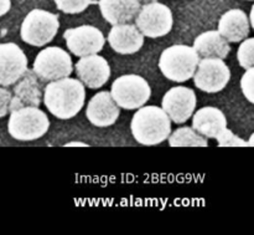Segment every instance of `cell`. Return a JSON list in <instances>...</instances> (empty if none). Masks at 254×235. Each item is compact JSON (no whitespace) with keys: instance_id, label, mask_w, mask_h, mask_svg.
<instances>
[{"instance_id":"6","label":"cell","mask_w":254,"mask_h":235,"mask_svg":"<svg viewBox=\"0 0 254 235\" xmlns=\"http://www.w3.org/2000/svg\"><path fill=\"white\" fill-rule=\"evenodd\" d=\"M111 95L116 104L124 110H138L149 101L151 89L144 77L135 74L119 76L112 84Z\"/></svg>"},{"instance_id":"10","label":"cell","mask_w":254,"mask_h":235,"mask_svg":"<svg viewBox=\"0 0 254 235\" xmlns=\"http://www.w3.org/2000/svg\"><path fill=\"white\" fill-rule=\"evenodd\" d=\"M67 47L78 57L98 54L106 44L104 35L99 29L92 25H81L67 29L64 34Z\"/></svg>"},{"instance_id":"31","label":"cell","mask_w":254,"mask_h":235,"mask_svg":"<svg viewBox=\"0 0 254 235\" xmlns=\"http://www.w3.org/2000/svg\"><path fill=\"white\" fill-rule=\"evenodd\" d=\"M248 1H252V0H248Z\"/></svg>"},{"instance_id":"12","label":"cell","mask_w":254,"mask_h":235,"mask_svg":"<svg viewBox=\"0 0 254 235\" xmlns=\"http://www.w3.org/2000/svg\"><path fill=\"white\" fill-rule=\"evenodd\" d=\"M27 57L14 42L0 44V86L14 85L27 70Z\"/></svg>"},{"instance_id":"25","label":"cell","mask_w":254,"mask_h":235,"mask_svg":"<svg viewBox=\"0 0 254 235\" xmlns=\"http://www.w3.org/2000/svg\"><path fill=\"white\" fill-rule=\"evenodd\" d=\"M254 67L246 70L241 79V90L250 104H254Z\"/></svg>"},{"instance_id":"24","label":"cell","mask_w":254,"mask_h":235,"mask_svg":"<svg viewBox=\"0 0 254 235\" xmlns=\"http://www.w3.org/2000/svg\"><path fill=\"white\" fill-rule=\"evenodd\" d=\"M218 142V147H248V143L245 139L236 136L231 129L226 128L220 136L216 138Z\"/></svg>"},{"instance_id":"13","label":"cell","mask_w":254,"mask_h":235,"mask_svg":"<svg viewBox=\"0 0 254 235\" xmlns=\"http://www.w3.org/2000/svg\"><path fill=\"white\" fill-rule=\"evenodd\" d=\"M76 74L78 80L88 89H99L108 82L111 77V67L103 56L97 54L83 56L76 64Z\"/></svg>"},{"instance_id":"3","label":"cell","mask_w":254,"mask_h":235,"mask_svg":"<svg viewBox=\"0 0 254 235\" xmlns=\"http://www.w3.org/2000/svg\"><path fill=\"white\" fill-rule=\"evenodd\" d=\"M198 61L200 57L192 46L173 45L161 52L159 69L170 81L185 82L192 79Z\"/></svg>"},{"instance_id":"15","label":"cell","mask_w":254,"mask_h":235,"mask_svg":"<svg viewBox=\"0 0 254 235\" xmlns=\"http://www.w3.org/2000/svg\"><path fill=\"white\" fill-rule=\"evenodd\" d=\"M41 101L42 91L39 79L32 70L27 69L25 74L15 82L14 95L10 101L9 111H15L25 106L39 107Z\"/></svg>"},{"instance_id":"9","label":"cell","mask_w":254,"mask_h":235,"mask_svg":"<svg viewBox=\"0 0 254 235\" xmlns=\"http://www.w3.org/2000/svg\"><path fill=\"white\" fill-rule=\"evenodd\" d=\"M192 79L198 90L206 94H217L230 82L231 71L223 59L205 57L198 61Z\"/></svg>"},{"instance_id":"19","label":"cell","mask_w":254,"mask_h":235,"mask_svg":"<svg viewBox=\"0 0 254 235\" xmlns=\"http://www.w3.org/2000/svg\"><path fill=\"white\" fill-rule=\"evenodd\" d=\"M102 16L112 25L131 21L140 9L139 0H99Z\"/></svg>"},{"instance_id":"26","label":"cell","mask_w":254,"mask_h":235,"mask_svg":"<svg viewBox=\"0 0 254 235\" xmlns=\"http://www.w3.org/2000/svg\"><path fill=\"white\" fill-rule=\"evenodd\" d=\"M12 94L4 86H0V118L9 114L10 101H11Z\"/></svg>"},{"instance_id":"29","label":"cell","mask_w":254,"mask_h":235,"mask_svg":"<svg viewBox=\"0 0 254 235\" xmlns=\"http://www.w3.org/2000/svg\"><path fill=\"white\" fill-rule=\"evenodd\" d=\"M253 15H254V7L252 6V9H251V12H250V19H248L251 27H254V16Z\"/></svg>"},{"instance_id":"16","label":"cell","mask_w":254,"mask_h":235,"mask_svg":"<svg viewBox=\"0 0 254 235\" xmlns=\"http://www.w3.org/2000/svg\"><path fill=\"white\" fill-rule=\"evenodd\" d=\"M112 49L121 55H133L143 47L144 35L133 24L113 25L108 34Z\"/></svg>"},{"instance_id":"14","label":"cell","mask_w":254,"mask_h":235,"mask_svg":"<svg viewBox=\"0 0 254 235\" xmlns=\"http://www.w3.org/2000/svg\"><path fill=\"white\" fill-rule=\"evenodd\" d=\"M121 115V107L116 104L111 92L102 91L94 95L88 102L86 116L96 127H109L117 122Z\"/></svg>"},{"instance_id":"22","label":"cell","mask_w":254,"mask_h":235,"mask_svg":"<svg viewBox=\"0 0 254 235\" xmlns=\"http://www.w3.org/2000/svg\"><path fill=\"white\" fill-rule=\"evenodd\" d=\"M237 59L241 66L245 70L254 67V39L253 37H246L242 40L237 51Z\"/></svg>"},{"instance_id":"28","label":"cell","mask_w":254,"mask_h":235,"mask_svg":"<svg viewBox=\"0 0 254 235\" xmlns=\"http://www.w3.org/2000/svg\"><path fill=\"white\" fill-rule=\"evenodd\" d=\"M64 147H88V144L83 143V142H69V143L64 144Z\"/></svg>"},{"instance_id":"30","label":"cell","mask_w":254,"mask_h":235,"mask_svg":"<svg viewBox=\"0 0 254 235\" xmlns=\"http://www.w3.org/2000/svg\"><path fill=\"white\" fill-rule=\"evenodd\" d=\"M139 1H143V2H153V1H158V0H139Z\"/></svg>"},{"instance_id":"27","label":"cell","mask_w":254,"mask_h":235,"mask_svg":"<svg viewBox=\"0 0 254 235\" xmlns=\"http://www.w3.org/2000/svg\"><path fill=\"white\" fill-rule=\"evenodd\" d=\"M10 7H11V0H0V17L9 12Z\"/></svg>"},{"instance_id":"18","label":"cell","mask_w":254,"mask_h":235,"mask_svg":"<svg viewBox=\"0 0 254 235\" xmlns=\"http://www.w3.org/2000/svg\"><path fill=\"white\" fill-rule=\"evenodd\" d=\"M251 30L248 16L243 10L231 9L222 14L218 21L217 31L228 42H241L248 36Z\"/></svg>"},{"instance_id":"23","label":"cell","mask_w":254,"mask_h":235,"mask_svg":"<svg viewBox=\"0 0 254 235\" xmlns=\"http://www.w3.org/2000/svg\"><path fill=\"white\" fill-rule=\"evenodd\" d=\"M55 2L60 11L73 15L83 12L93 2V0H55Z\"/></svg>"},{"instance_id":"7","label":"cell","mask_w":254,"mask_h":235,"mask_svg":"<svg viewBox=\"0 0 254 235\" xmlns=\"http://www.w3.org/2000/svg\"><path fill=\"white\" fill-rule=\"evenodd\" d=\"M32 71L37 79L44 82L68 77L73 71L71 56L64 49L49 46L41 50L35 57Z\"/></svg>"},{"instance_id":"11","label":"cell","mask_w":254,"mask_h":235,"mask_svg":"<svg viewBox=\"0 0 254 235\" xmlns=\"http://www.w3.org/2000/svg\"><path fill=\"white\" fill-rule=\"evenodd\" d=\"M196 105L197 99L192 89L176 86L164 95L161 109L168 115L171 122L185 123L195 112Z\"/></svg>"},{"instance_id":"2","label":"cell","mask_w":254,"mask_h":235,"mask_svg":"<svg viewBox=\"0 0 254 235\" xmlns=\"http://www.w3.org/2000/svg\"><path fill=\"white\" fill-rule=\"evenodd\" d=\"M131 134L143 146H156L168 139L171 121L161 107L141 106L130 122Z\"/></svg>"},{"instance_id":"4","label":"cell","mask_w":254,"mask_h":235,"mask_svg":"<svg viewBox=\"0 0 254 235\" xmlns=\"http://www.w3.org/2000/svg\"><path fill=\"white\" fill-rule=\"evenodd\" d=\"M50 119L42 110L35 106H25L10 112L7 132L17 141H35L47 133Z\"/></svg>"},{"instance_id":"17","label":"cell","mask_w":254,"mask_h":235,"mask_svg":"<svg viewBox=\"0 0 254 235\" xmlns=\"http://www.w3.org/2000/svg\"><path fill=\"white\" fill-rule=\"evenodd\" d=\"M192 115V128L205 138L216 139L227 128V118L217 107H202Z\"/></svg>"},{"instance_id":"21","label":"cell","mask_w":254,"mask_h":235,"mask_svg":"<svg viewBox=\"0 0 254 235\" xmlns=\"http://www.w3.org/2000/svg\"><path fill=\"white\" fill-rule=\"evenodd\" d=\"M169 144L171 147H207V138L201 136L192 127H180L169 134Z\"/></svg>"},{"instance_id":"1","label":"cell","mask_w":254,"mask_h":235,"mask_svg":"<svg viewBox=\"0 0 254 235\" xmlns=\"http://www.w3.org/2000/svg\"><path fill=\"white\" fill-rule=\"evenodd\" d=\"M86 101V89L79 80L64 77L47 84L44 105L60 119H69L79 114Z\"/></svg>"},{"instance_id":"8","label":"cell","mask_w":254,"mask_h":235,"mask_svg":"<svg viewBox=\"0 0 254 235\" xmlns=\"http://www.w3.org/2000/svg\"><path fill=\"white\" fill-rule=\"evenodd\" d=\"M174 17L170 7L159 1L145 2L136 14L135 26L146 37L156 39L168 35L173 29Z\"/></svg>"},{"instance_id":"20","label":"cell","mask_w":254,"mask_h":235,"mask_svg":"<svg viewBox=\"0 0 254 235\" xmlns=\"http://www.w3.org/2000/svg\"><path fill=\"white\" fill-rule=\"evenodd\" d=\"M192 47L197 52L200 59L205 57L226 59L231 51L230 42L217 30H210L198 35Z\"/></svg>"},{"instance_id":"5","label":"cell","mask_w":254,"mask_h":235,"mask_svg":"<svg viewBox=\"0 0 254 235\" xmlns=\"http://www.w3.org/2000/svg\"><path fill=\"white\" fill-rule=\"evenodd\" d=\"M59 29L60 21L56 14L42 9H34L22 20L20 36L26 44L41 47L54 40Z\"/></svg>"}]
</instances>
